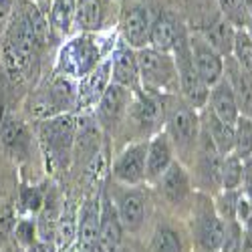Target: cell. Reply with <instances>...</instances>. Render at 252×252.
I'll use <instances>...</instances> for the list:
<instances>
[{
	"label": "cell",
	"instance_id": "obj_24",
	"mask_svg": "<svg viewBox=\"0 0 252 252\" xmlns=\"http://www.w3.org/2000/svg\"><path fill=\"white\" fill-rule=\"evenodd\" d=\"M45 105H51V113L67 111L69 107L77 105V85L67 75H59L47 91V101Z\"/></svg>",
	"mask_w": 252,
	"mask_h": 252
},
{
	"label": "cell",
	"instance_id": "obj_42",
	"mask_svg": "<svg viewBox=\"0 0 252 252\" xmlns=\"http://www.w3.org/2000/svg\"><path fill=\"white\" fill-rule=\"evenodd\" d=\"M25 252H57L55 242H43V240H36L31 248H27Z\"/></svg>",
	"mask_w": 252,
	"mask_h": 252
},
{
	"label": "cell",
	"instance_id": "obj_37",
	"mask_svg": "<svg viewBox=\"0 0 252 252\" xmlns=\"http://www.w3.org/2000/svg\"><path fill=\"white\" fill-rule=\"evenodd\" d=\"M14 238H16V242L23 246L25 250L31 248L38 240L36 220H20L18 224H14Z\"/></svg>",
	"mask_w": 252,
	"mask_h": 252
},
{
	"label": "cell",
	"instance_id": "obj_9",
	"mask_svg": "<svg viewBox=\"0 0 252 252\" xmlns=\"http://www.w3.org/2000/svg\"><path fill=\"white\" fill-rule=\"evenodd\" d=\"M145 156H148V141H139L125 148L113 163V176L129 186L139 184L145 178Z\"/></svg>",
	"mask_w": 252,
	"mask_h": 252
},
{
	"label": "cell",
	"instance_id": "obj_22",
	"mask_svg": "<svg viewBox=\"0 0 252 252\" xmlns=\"http://www.w3.org/2000/svg\"><path fill=\"white\" fill-rule=\"evenodd\" d=\"M198 242L206 252H216L222 248L224 236H226V224L220 216L216 214H202L198 220Z\"/></svg>",
	"mask_w": 252,
	"mask_h": 252
},
{
	"label": "cell",
	"instance_id": "obj_27",
	"mask_svg": "<svg viewBox=\"0 0 252 252\" xmlns=\"http://www.w3.org/2000/svg\"><path fill=\"white\" fill-rule=\"evenodd\" d=\"M105 18V6L101 0H77L75 23L85 32H97Z\"/></svg>",
	"mask_w": 252,
	"mask_h": 252
},
{
	"label": "cell",
	"instance_id": "obj_43",
	"mask_svg": "<svg viewBox=\"0 0 252 252\" xmlns=\"http://www.w3.org/2000/svg\"><path fill=\"white\" fill-rule=\"evenodd\" d=\"M244 236L252 240V214H250V216L244 220Z\"/></svg>",
	"mask_w": 252,
	"mask_h": 252
},
{
	"label": "cell",
	"instance_id": "obj_12",
	"mask_svg": "<svg viewBox=\"0 0 252 252\" xmlns=\"http://www.w3.org/2000/svg\"><path fill=\"white\" fill-rule=\"evenodd\" d=\"M109 73H111V61L99 65L87 77H83L77 85V107L87 109L99 103L105 89L109 85Z\"/></svg>",
	"mask_w": 252,
	"mask_h": 252
},
{
	"label": "cell",
	"instance_id": "obj_21",
	"mask_svg": "<svg viewBox=\"0 0 252 252\" xmlns=\"http://www.w3.org/2000/svg\"><path fill=\"white\" fill-rule=\"evenodd\" d=\"M117 216L121 220V226L127 228L129 232L141 228L145 218V200L139 192H125L121 194L117 202Z\"/></svg>",
	"mask_w": 252,
	"mask_h": 252
},
{
	"label": "cell",
	"instance_id": "obj_48",
	"mask_svg": "<svg viewBox=\"0 0 252 252\" xmlns=\"http://www.w3.org/2000/svg\"><path fill=\"white\" fill-rule=\"evenodd\" d=\"M250 200H252V198H250ZM250 206H252V204H250Z\"/></svg>",
	"mask_w": 252,
	"mask_h": 252
},
{
	"label": "cell",
	"instance_id": "obj_47",
	"mask_svg": "<svg viewBox=\"0 0 252 252\" xmlns=\"http://www.w3.org/2000/svg\"><path fill=\"white\" fill-rule=\"evenodd\" d=\"M248 34H250V38H252V32H248Z\"/></svg>",
	"mask_w": 252,
	"mask_h": 252
},
{
	"label": "cell",
	"instance_id": "obj_45",
	"mask_svg": "<svg viewBox=\"0 0 252 252\" xmlns=\"http://www.w3.org/2000/svg\"><path fill=\"white\" fill-rule=\"evenodd\" d=\"M250 27H252V16H250Z\"/></svg>",
	"mask_w": 252,
	"mask_h": 252
},
{
	"label": "cell",
	"instance_id": "obj_26",
	"mask_svg": "<svg viewBox=\"0 0 252 252\" xmlns=\"http://www.w3.org/2000/svg\"><path fill=\"white\" fill-rule=\"evenodd\" d=\"M0 139L12 154H25L29 148V131L23 121L6 115L0 123Z\"/></svg>",
	"mask_w": 252,
	"mask_h": 252
},
{
	"label": "cell",
	"instance_id": "obj_19",
	"mask_svg": "<svg viewBox=\"0 0 252 252\" xmlns=\"http://www.w3.org/2000/svg\"><path fill=\"white\" fill-rule=\"evenodd\" d=\"M202 38H204L206 43L222 57V55H230V53L234 51L236 31H234V25L224 16V18H216V20H212V23L206 27Z\"/></svg>",
	"mask_w": 252,
	"mask_h": 252
},
{
	"label": "cell",
	"instance_id": "obj_39",
	"mask_svg": "<svg viewBox=\"0 0 252 252\" xmlns=\"http://www.w3.org/2000/svg\"><path fill=\"white\" fill-rule=\"evenodd\" d=\"M20 204L25 206V210L29 212H40V208L45 204V196L36 188H25L23 194H20Z\"/></svg>",
	"mask_w": 252,
	"mask_h": 252
},
{
	"label": "cell",
	"instance_id": "obj_2",
	"mask_svg": "<svg viewBox=\"0 0 252 252\" xmlns=\"http://www.w3.org/2000/svg\"><path fill=\"white\" fill-rule=\"evenodd\" d=\"M77 121L69 113L47 117L38 125V139L43 152L53 165H67L71 152L75 148Z\"/></svg>",
	"mask_w": 252,
	"mask_h": 252
},
{
	"label": "cell",
	"instance_id": "obj_31",
	"mask_svg": "<svg viewBox=\"0 0 252 252\" xmlns=\"http://www.w3.org/2000/svg\"><path fill=\"white\" fill-rule=\"evenodd\" d=\"M75 8H77V0H55L51 8V25L57 32L61 34L69 32L75 20Z\"/></svg>",
	"mask_w": 252,
	"mask_h": 252
},
{
	"label": "cell",
	"instance_id": "obj_30",
	"mask_svg": "<svg viewBox=\"0 0 252 252\" xmlns=\"http://www.w3.org/2000/svg\"><path fill=\"white\" fill-rule=\"evenodd\" d=\"M133 115L139 125L150 129L154 125H158V121L163 117V105L154 95H141L133 105Z\"/></svg>",
	"mask_w": 252,
	"mask_h": 252
},
{
	"label": "cell",
	"instance_id": "obj_35",
	"mask_svg": "<svg viewBox=\"0 0 252 252\" xmlns=\"http://www.w3.org/2000/svg\"><path fill=\"white\" fill-rule=\"evenodd\" d=\"M154 250L156 252H182V238L176 230L172 228H159L156 240H154Z\"/></svg>",
	"mask_w": 252,
	"mask_h": 252
},
{
	"label": "cell",
	"instance_id": "obj_23",
	"mask_svg": "<svg viewBox=\"0 0 252 252\" xmlns=\"http://www.w3.org/2000/svg\"><path fill=\"white\" fill-rule=\"evenodd\" d=\"M202 129L208 133L210 141L220 156H228L234 152V125H228L220 121L212 111H208L202 123Z\"/></svg>",
	"mask_w": 252,
	"mask_h": 252
},
{
	"label": "cell",
	"instance_id": "obj_34",
	"mask_svg": "<svg viewBox=\"0 0 252 252\" xmlns=\"http://www.w3.org/2000/svg\"><path fill=\"white\" fill-rule=\"evenodd\" d=\"M232 53H234V61L240 65V69L252 79V38L246 31H236Z\"/></svg>",
	"mask_w": 252,
	"mask_h": 252
},
{
	"label": "cell",
	"instance_id": "obj_18",
	"mask_svg": "<svg viewBox=\"0 0 252 252\" xmlns=\"http://www.w3.org/2000/svg\"><path fill=\"white\" fill-rule=\"evenodd\" d=\"M159 192L174 204L182 202L190 194V178H188L182 163L172 161L170 167L159 176Z\"/></svg>",
	"mask_w": 252,
	"mask_h": 252
},
{
	"label": "cell",
	"instance_id": "obj_41",
	"mask_svg": "<svg viewBox=\"0 0 252 252\" xmlns=\"http://www.w3.org/2000/svg\"><path fill=\"white\" fill-rule=\"evenodd\" d=\"M14 0H0V32H2L8 25V18L12 14Z\"/></svg>",
	"mask_w": 252,
	"mask_h": 252
},
{
	"label": "cell",
	"instance_id": "obj_46",
	"mask_svg": "<svg viewBox=\"0 0 252 252\" xmlns=\"http://www.w3.org/2000/svg\"><path fill=\"white\" fill-rule=\"evenodd\" d=\"M2 252H10V250H8V248H6V250H2Z\"/></svg>",
	"mask_w": 252,
	"mask_h": 252
},
{
	"label": "cell",
	"instance_id": "obj_40",
	"mask_svg": "<svg viewBox=\"0 0 252 252\" xmlns=\"http://www.w3.org/2000/svg\"><path fill=\"white\" fill-rule=\"evenodd\" d=\"M242 186L246 196L252 198V158L242 161Z\"/></svg>",
	"mask_w": 252,
	"mask_h": 252
},
{
	"label": "cell",
	"instance_id": "obj_4",
	"mask_svg": "<svg viewBox=\"0 0 252 252\" xmlns=\"http://www.w3.org/2000/svg\"><path fill=\"white\" fill-rule=\"evenodd\" d=\"M176 69H178V85L180 91L186 99V103L190 105L192 109H202L206 107L208 97H210V87L200 79L194 61H192V53H190V45L186 43L184 32H180L178 45H176Z\"/></svg>",
	"mask_w": 252,
	"mask_h": 252
},
{
	"label": "cell",
	"instance_id": "obj_25",
	"mask_svg": "<svg viewBox=\"0 0 252 252\" xmlns=\"http://www.w3.org/2000/svg\"><path fill=\"white\" fill-rule=\"evenodd\" d=\"M180 32L182 31L176 27V23L170 16H158L152 23V29H150L152 49L161 51V53H172L178 45Z\"/></svg>",
	"mask_w": 252,
	"mask_h": 252
},
{
	"label": "cell",
	"instance_id": "obj_7",
	"mask_svg": "<svg viewBox=\"0 0 252 252\" xmlns=\"http://www.w3.org/2000/svg\"><path fill=\"white\" fill-rule=\"evenodd\" d=\"M188 45H190L192 61H194V67H196L200 79L208 87H214L216 83H220L224 79V59L198 34L192 36Z\"/></svg>",
	"mask_w": 252,
	"mask_h": 252
},
{
	"label": "cell",
	"instance_id": "obj_5",
	"mask_svg": "<svg viewBox=\"0 0 252 252\" xmlns=\"http://www.w3.org/2000/svg\"><path fill=\"white\" fill-rule=\"evenodd\" d=\"M99 61H101V49L97 45V40L87 34H81L71 38L61 49L59 69H61V75L83 79L99 67Z\"/></svg>",
	"mask_w": 252,
	"mask_h": 252
},
{
	"label": "cell",
	"instance_id": "obj_28",
	"mask_svg": "<svg viewBox=\"0 0 252 252\" xmlns=\"http://www.w3.org/2000/svg\"><path fill=\"white\" fill-rule=\"evenodd\" d=\"M75 145L77 154L85 159H91L99 152V127L91 117H83L77 123V133H75Z\"/></svg>",
	"mask_w": 252,
	"mask_h": 252
},
{
	"label": "cell",
	"instance_id": "obj_1",
	"mask_svg": "<svg viewBox=\"0 0 252 252\" xmlns=\"http://www.w3.org/2000/svg\"><path fill=\"white\" fill-rule=\"evenodd\" d=\"M49 23L32 2H23L16 12L10 14L2 36V59L12 79L23 75L31 65V59L45 43Z\"/></svg>",
	"mask_w": 252,
	"mask_h": 252
},
{
	"label": "cell",
	"instance_id": "obj_3",
	"mask_svg": "<svg viewBox=\"0 0 252 252\" xmlns=\"http://www.w3.org/2000/svg\"><path fill=\"white\" fill-rule=\"evenodd\" d=\"M137 65H139V79L143 87L150 93H172L178 91V69L176 61L170 53H161L156 49H139L137 51Z\"/></svg>",
	"mask_w": 252,
	"mask_h": 252
},
{
	"label": "cell",
	"instance_id": "obj_36",
	"mask_svg": "<svg viewBox=\"0 0 252 252\" xmlns=\"http://www.w3.org/2000/svg\"><path fill=\"white\" fill-rule=\"evenodd\" d=\"M218 4L222 8V12L226 14V18L232 25H244L248 20V8L244 4V0H218Z\"/></svg>",
	"mask_w": 252,
	"mask_h": 252
},
{
	"label": "cell",
	"instance_id": "obj_8",
	"mask_svg": "<svg viewBox=\"0 0 252 252\" xmlns=\"http://www.w3.org/2000/svg\"><path fill=\"white\" fill-rule=\"evenodd\" d=\"M131 103V91L127 87H121V85H107L103 97L97 103V113L95 119L101 123V127L105 129H111L121 121V117L125 115Z\"/></svg>",
	"mask_w": 252,
	"mask_h": 252
},
{
	"label": "cell",
	"instance_id": "obj_32",
	"mask_svg": "<svg viewBox=\"0 0 252 252\" xmlns=\"http://www.w3.org/2000/svg\"><path fill=\"white\" fill-rule=\"evenodd\" d=\"M242 184V159L236 154H228L222 158V178L220 186L226 192H236Z\"/></svg>",
	"mask_w": 252,
	"mask_h": 252
},
{
	"label": "cell",
	"instance_id": "obj_33",
	"mask_svg": "<svg viewBox=\"0 0 252 252\" xmlns=\"http://www.w3.org/2000/svg\"><path fill=\"white\" fill-rule=\"evenodd\" d=\"M234 154L242 161L252 158V119L242 115L234 123Z\"/></svg>",
	"mask_w": 252,
	"mask_h": 252
},
{
	"label": "cell",
	"instance_id": "obj_13",
	"mask_svg": "<svg viewBox=\"0 0 252 252\" xmlns=\"http://www.w3.org/2000/svg\"><path fill=\"white\" fill-rule=\"evenodd\" d=\"M123 36H125V45H129L131 49H145L150 43V29H152V20L150 14L143 6H131L125 10L123 14Z\"/></svg>",
	"mask_w": 252,
	"mask_h": 252
},
{
	"label": "cell",
	"instance_id": "obj_15",
	"mask_svg": "<svg viewBox=\"0 0 252 252\" xmlns=\"http://www.w3.org/2000/svg\"><path fill=\"white\" fill-rule=\"evenodd\" d=\"M224 71L228 73L226 81L234 93L240 115L252 119V79L240 69V65L234 59H228L224 63Z\"/></svg>",
	"mask_w": 252,
	"mask_h": 252
},
{
	"label": "cell",
	"instance_id": "obj_6",
	"mask_svg": "<svg viewBox=\"0 0 252 252\" xmlns=\"http://www.w3.org/2000/svg\"><path fill=\"white\" fill-rule=\"evenodd\" d=\"M167 137L180 150H192L200 137V119L188 103H176L167 113Z\"/></svg>",
	"mask_w": 252,
	"mask_h": 252
},
{
	"label": "cell",
	"instance_id": "obj_38",
	"mask_svg": "<svg viewBox=\"0 0 252 252\" xmlns=\"http://www.w3.org/2000/svg\"><path fill=\"white\" fill-rule=\"evenodd\" d=\"M240 242H242V230L240 226L230 220L226 222V236H224V242H222V252H240Z\"/></svg>",
	"mask_w": 252,
	"mask_h": 252
},
{
	"label": "cell",
	"instance_id": "obj_11",
	"mask_svg": "<svg viewBox=\"0 0 252 252\" xmlns=\"http://www.w3.org/2000/svg\"><path fill=\"white\" fill-rule=\"evenodd\" d=\"M123 236V226L117 216V208L109 202L107 196L101 198V216H99V238L97 252H117Z\"/></svg>",
	"mask_w": 252,
	"mask_h": 252
},
{
	"label": "cell",
	"instance_id": "obj_17",
	"mask_svg": "<svg viewBox=\"0 0 252 252\" xmlns=\"http://www.w3.org/2000/svg\"><path fill=\"white\" fill-rule=\"evenodd\" d=\"M208 101H210V111H212L220 121H224L228 125H234L238 121L240 111H238L234 93H232V89H230L226 79H222L220 83H216V85L212 87Z\"/></svg>",
	"mask_w": 252,
	"mask_h": 252
},
{
	"label": "cell",
	"instance_id": "obj_29",
	"mask_svg": "<svg viewBox=\"0 0 252 252\" xmlns=\"http://www.w3.org/2000/svg\"><path fill=\"white\" fill-rule=\"evenodd\" d=\"M61 206L59 200L55 196H47L45 204L38 212V220H36V232H38V240L43 242H55V230H57V222H59V214H61Z\"/></svg>",
	"mask_w": 252,
	"mask_h": 252
},
{
	"label": "cell",
	"instance_id": "obj_16",
	"mask_svg": "<svg viewBox=\"0 0 252 252\" xmlns=\"http://www.w3.org/2000/svg\"><path fill=\"white\" fill-rule=\"evenodd\" d=\"M111 77L115 85L121 87H135L139 81V65H137V53L129 45H119L111 59Z\"/></svg>",
	"mask_w": 252,
	"mask_h": 252
},
{
	"label": "cell",
	"instance_id": "obj_14",
	"mask_svg": "<svg viewBox=\"0 0 252 252\" xmlns=\"http://www.w3.org/2000/svg\"><path fill=\"white\" fill-rule=\"evenodd\" d=\"M174 156L172 139L165 131L156 133L152 141H148V156H145V178L148 180H159V176L170 167Z\"/></svg>",
	"mask_w": 252,
	"mask_h": 252
},
{
	"label": "cell",
	"instance_id": "obj_44",
	"mask_svg": "<svg viewBox=\"0 0 252 252\" xmlns=\"http://www.w3.org/2000/svg\"><path fill=\"white\" fill-rule=\"evenodd\" d=\"M240 252H252V240L246 238L244 234H242V242H240Z\"/></svg>",
	"mask_w": 252,
	"mask_h": 252
},
{
	"label": "cell",
	"instance_id": "obj_20",
	"mask_svg": "<svg viewBox=\"0 0 252 252\" xmlns=\"http://www.w3.org/2000/svg\"><path fill=\"white\" fill-rule=\"evenodd\" d=\"M77 216L79 212L75 210V204L67 200L61 206V214L55 230V248L57 252H67L77 242Z\"/></svg>",
	"mask_w": 252,
	"mask_h": 252
},
{
	"label": "cell",
	"instance_id": "obj_10",
	"mask_svg": "<svg viewBox=\"0 0 252 252\" xmlns=\"http://www.w3.org/2000/svg\"><path fill=\"white\" fill-rule=\"evenodd\" d=\"M99 216L101 198L93 196L81 206V212L77 216V246L81 248V252H97Z\"/></svg>",
	"mask_w": 252,
	"mask_h": 252
}]
</instances>
